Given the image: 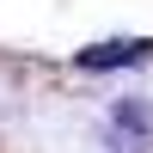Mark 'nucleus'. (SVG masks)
<instances>
[{
	"label": "nucleus",
	"instance_id": "obj_1",
	"mask_svg": "<svg viewBox=\"0 0 153 153\" xmlns=\"http://www.w3.org/2000/svg\"><path fill=\"white\" fill-rule=\"evenodd\" d=\"M104 129L117 147L129 153H153V98H117L104 110Z\"/></svg>",
	"mask_w": 153,
	"mask_h": 153
},
{
	"label": "nucleus",
	"instance_id": "obj_2",
	"mask_svg": "<svg viewBox=\"0 0 153 153\" xmlns=\"http://www.w3.org/2000/svg\"><path fill=\"white\" fill-rule=\"evenodd\" d=\"M153 55V37H110V43H92V49H80V68H92V74H104V68H135V61H147Z\"/></svg>",
	"mask_w": 153,
	"mask_h": 153
}]
</instances>
